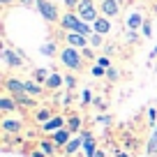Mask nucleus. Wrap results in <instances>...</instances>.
<instances>
[{"label":"nucleus","instance_id":"nucleus-1","mask_svg":"<svg viewBox=\"0 0 157 157\" xmlns=\"http://www.w3.org/2000/svg\"><path fill=\"white\" fill-rule=\"evenodd\" d=\"M58 58H60V63H63V67L67 69V72L81 74L86 69V58H83V53H81V49H74V46L65 44L63 49H60Z\"/></svg>","mask_w":157,"mask_h":157},{"label":"nucleus","instance_id":"nucleus-2","mask_svg":"<svg viewBox=\"0 0 157 157\" xmlns=\"http://www.w3.org/2000/svg\"><path fill=\"white\" fill-rule=\"evenodd\" d=\"M35 10L39 12V16L46 21V23H60V10L53 0H37L35 2Z\"/></svg>","mask_w":157,"mask_h":157},{"label":"nucleus","instance_id":"nucleus-3","mask_svg":"<svg viewBox=\"0 0 157 157\" xmlns=\"http://www.w3.org/2000/svg\"><path fill=\"white\" fill-rule=\"evenodd\" d=\"M76 14H78L81 21H86V23L93 25L95 21L102 16V14H99V2H95V0H81L78 7H76Z\"/></svg>","mask_w":157,"mask_h":157},{"label":"nucleus","instance_id":"nucleus-4","mask_svg":"<svg viewBox=\"0 0 157 157\" xmlns=\"http://www.w3.org/2000/svg\"><path fill=\"white\" fill-rule=\"evenodd\" d=\"M0 60H2V65H5L7 69H21L25 63L23 53H21L19 49H12V46H2V51H0Z\"/></svg>","mask_w":157,"mask_h":157},{"label":"nucleus","instance_id":"nucleus-5","mask_svg":"<svg viewBox=\"0 0 157 157\" xmlns=\"http://www.w3.org/2000/svg\"><path fill=\"white\" fill-rule=\"evenodd\" d=\"M0 129H2L5 136L21 134L25 129V118L23 116H2V120H0Z\"/></svg>","mask_w":157,"mask_h":157},{"label":"nucleus","instance_id":"nucleus-6","mask_svg":"<svg viewBox=\"0 0 157 157\" xmlns=\"http://www.w3.org/2000/svg\"><path fill=\"white\" fill-rule=\"evenodd\" d=\"M2 88H5V93H10L12 97H23L25 93V81H21V78L16 76H5L2 78Z\"/></svg>","mask_w":157,"mask_h":157},{"label":"nucleus","instance_id":"nucleus-7","mask_svg":"<svg viewBox=\"0 0 157 157\" xmlns=\"http://www.w3.org/2000/svg\"><path fill=\"white\" fill-rule=\"evenodd\" d=\"M120 5H123L120 0H99V14L113 21L120 12H123V7H120Z\"/></svg>","mask_w":157,"mask_h":157},{"label":"nucleus","instance_id":"nucleus-8","mask_svg":"<svg viewBox=\"0 0 157 157\" xmlns=\"http://www.w3.org/2000/svg\"><path fill=\"white\" fill-rule=\"evenodd\" d=\"M143 23H146V16H143L141 10L127 12V16H125V28H127V30H136V33H141Z\"/></svg>","mask_w":157,"mask_h":157},{"label":"nucleus","instance_id":"nucleus-9","mask_svg":"<svg viewBox=\"0 0 157 157\" xmlns=\"http://www.w3.org/2000/svg\"><path fill=\"white\" fill-rule=\"evenodd\" d=\"M78 23H81V19H78L76 12H63V16H60V28L65 30V33H76Z\"/></svg>","mask_w":157,"mask_h":157},{"label":"nucleus","instance_id":"nucleus-10","mask_svg":"<svg viewBox=\"0 0 157 157\" xmlns=\"http://www.w3.org/2000/svg\"><path fill=\"white\" fill-rule=\"evenodd\" d=\"M63 127H67V118H65L63 113H56L49 123L39 125V129H42L44 134H53V132H58V129H63Z\"/></svg>","mask_w":157,"mask_h":157},{"label":"nucleus","instance_id":"nucleus-11","mask_svg":"<svg viewBox=\"0 0 157 157\" xmlns=\"http://www.w3.org/2000/svg\"><path fill=\"white\" fill-rule=\"evenodd\" d=\"M63 39H65L67 46H74V49H86V46H90V39L86 37V35H81V33H65Z\"/></svg>","mask_w":157,"mask_h":157},{"label":"nucleus","instance_id":"nucleus-12","mask_svg":"<svg viewBox=\"0 0 157 157\" xmlns=\"http://www.w3.org/2000/svg\"><path fill=\"white\" fill-rule=\"evenodd\" d=\"M44 88L51 90V93H58L60 88H65V74H60L58 69H53V72H51V76L46 78Z\"/></svg>","mask_w":157,"mask_h":157},{"label":"nucleus","instance_id":"nucleus-13","mask_svg":"<svg viewBox=\"0 0 157 157\" xmlns=\"http://www.w3.org/2000/svg\"><path fill=\"white\" fill-rule=\"evenodd\" d=\"M74 134L69 132L67 127H63V129H58V132H53L51 134V141L56 143V146H58V150H65V146H67L69 143V139H72Z\"/></svg>","mask_w":157,"mask_h":157},{"label":"nucleus","instance_id":"nucleus-14","mask_svg":"<svg viewBox=\"0 0 157 157\" xmlns=\"http://www.w3.org/2000/svg\"><path fill=\"white\" fill-rule=\"evenodd\" d=\"M12 111H19L16 97H12L10 93H5L2 97H0V113H2V116H7V113H12Z\"/></svg>","mask_w":157,"mask_h":157},{"label":"nucleus","instance_id":"nucleus-15","mask_svg":"<svg viewBox=\"0 0 157 157\" xmlns=\"http://www.w3.org/2000/svg\"><path fill=\"white\" fill-rule=\"evenodd\" d=\"M81 136H83V152H86V157L95 155L99 148H97V139L93 136V132H81Z\"/></svg>","mask_w":157,"mask_h":157},{"label":"nucleus","instance_id":"nucleus-16","mask_svg":"<svg viewBox=\"0 0 157 157\" xmlns=\"http://www.w3.org/2000/svg\"><path fill=\"white\" fill-rule=\"evenodd\" d=\"M78 150H83V136H81V134H74L72 139H69V143L67 146H65V155L67 157H72V155H76Z\"/></svg>","mask_w":157,"mask_h":157},{"label":"nucleus","instance_id":"nucleus-17","mask_svg":"<svg viewBox=\"0 0 157 157\" xmlns=\"http://www.w3.org/2000/svg\"><path fill=\"white\" fill-rule=\"evenodd\" d=\"M93 30L97 35H102V37H106V35L113 30V23H111V19H106V16H99V19L93 23Z\"/></svg>","mask_w":157,"mask_h":157},{"label":"nucleus","instance_id":"nucleus-18","mask_svg":"<svg viewBox=\"0 0 157 157\" xmlns=\"http://www.w3.org/2000/svg\"><path fill=\"white\" fill-rule=\"evenodd\" d=\"M53 116H56V113H53V109H49V106H39V109H35V111H33L35 123H39V125L49 123V120H51Z\"/></svg>","mask_w":157,"mask_h":157},{"label":"nucleus","instance_id":"nucleus-19","mask_svg":"<svg viewBox=\"0 0 157 157\" xmlns=\"http://www.w3.org/2000/svg\"><path fill=\"white\" fill-rule=\"evenodd\" d=\"M39 53H42V56H46V58H56V56H60L58 42H56V39H46L44 44L39 46Z\"/></svg>","mask_w":157,"mask_h":157},{"label":"nucleus","instance_id":"nucleus-20","mask_svg":"<svg viewBox=\"0 0 157 157\" xmlns=\"http://www.w3.org/2000/svg\"><path fill=\"white\" fill-rule=\"evenodd\" d=\"M25 93H28L30 97H42V95L46 93V88H44V83H37L35 78H28V81H25Z\"/></svg>","mask_w":157,"mask_h":157},{"label":"nucleus","instance_id":"nucleus-21","mask_svg":"<svg viewBox=\"0 0 157 157\" xmlns=\"http://www.w3.org/2000/svg\"><path fill=\"white\" fill-rule=\"evenodd\" d=\"M146 152H148V157L157 155V127H152L150 136H148V141H146Z\"/></svg>","mask_w":157,"mask_h":157},{"label":"nucleus","instance_id":"nucleus-22","mask_svg":"<svg viewBox=\"0 0 157 157\" xmlns=\"http://www.w3.org/2000/svg\"><path fill=\"white\" fill-rule=\"evenodd\" d=\"M81 125H83V118L78 116V113H72V116L67 118V129H69L72 134L81 132Z\"/></svg>","mask_w":157,"mask_h":157},{"label":"nucleus","instance_id":"nucleus-23","mask_svg":"<svg viewBox=\"0 0 157 157\" xmlns=\"http://www.w3.org/2000/svg\"><path fill=\"white\" fill-rule=\"evenodd\" d=\"M51 72H53V69H49V67H35L33 69V78L37 83H46V78L51 76Z\"/></svg>","mask_w":157,"mask_h":157},{"label":"nucleus","instance_id":"nucleus-24","mask_svg":"<svg viewBox=\"0 0 157 157\" xmlns=\"http://www.w3.org/2000/svg\"><path fill=\"white\" fill-rule=\"evenodd\" d=\"M39 150L46 152V157H53L56 150H58V146H56V143L51 141V136H49V139H42V141H39Z\"/></svg>","mask_w":157,"mask_h":157},{"label":"nucleus","instance_id":"nucleus-25","mask_svg":"<svg viewBox=\"0 0 157 157\" xmlns=\"http://www.w3.org/2000/svg\"><path fill=\"white\" fill-rule=\"evenodd\" d=\"M16 104H19V109H37V97L23 95V97H16Z\"/></svg>","mask_w":157,"mask_h":157},{"label":"nucleus","instance_id":"nucleus-26","mask_svg":"<svg viewBox=\"0 0 157 157\" xmlns=\"http://www.w3.org/2000/svg\"><path fill=\"white\" fill-rule=\"evenodd\" d=\"M76 86H78V78H76V74H74V72L65 74V88H67L69 93H74V90H76Z\"/></svg>","mask_w":157,"mask_h":157},{"label":"nucleus","instance_id":"nucleus-27","mask_svg":"<svg viewBox=\"0 0 157 157\" xmlns=\"http://www.w3.org/2000/svg\"><path fill=\"white\" fill-rule=\"evenodd\" d=\"M106 78L111 81V83H118V81H120V69H118L116 65H113V67H109V69H106Z\"/></svg>","mask_w":157,"mask_h":157},{"label":"nucleus","instance_id":"nucleus-28","mask_svg":"<svg viewBox=\"0 0 157 157\" xmlns=\"http://www.w3.org/2000/svg\"><path fill=\"white\" fill-rule=\"evenodd\" d=\"M93 90L90 88H83V93H81V106H90L93 104Z\"/></svg>","mask_w":157,"mask_h":157},{"label":"nucleus","instance_id":"nucleus-29","mask_svg":"<svg viewBox=\"0 0 157 157\" xmlns=\"http://www.w3.org/2000/svg\"><path fill=\"white\" fill-rule=\"evenodd\" d=\"M88 39H90V46H93V49H99V46L104 44V37H102V35H97V33H93Z\"/></svg>","mask_w":157,"mask_h":157},{"label":"nucleus","instance_id":"nucleus-30","mask_svg":"<svg viewBox=\"0 0 157 157\" xmlns=\"http://www.w3.org/2000/svg\"><path fill=\"white\" fill-rule=\"evenodd\" d=\"M95 65H99V67H104V69L113 67V63H111V58H109V56H97V60H95Z\"/></svg>","mask_w":157,"mask_h":157},{"label":"nucleus","instance_id":"nucleus-31","mask_svg":"<svg viewBox=\"0 0 157 157\" xmlns=\"http://www.w3.org/2000/svg\"><path fill=\"white\" fill-rule=\"evenodd\" d=\"M90 74H93V78H104L106 76V69L99 67V65H93V67H90Z\"/></svg>","mask_w":157,"mask_h":157},{"label":"nucleus","instance_id":"nucleus-32","mask_svg":"<svg viewBox=\"0 0 157 157\" xmlns=\"http://www.w3.org/2000/svg\"><path fill=\"white\" fill-rule=\"evenodd\" d=\"M141 37H148V39L152 37V21H150V19H146V23H143V28H141Z\"/></svg>","mask_w":157,"mask_h":157},{"label":"nucleus","instance_id":"nucleus-33","mask_svg":"<svg viewBox=\"0 0 157 157\" xmlns=\"http://www.w3.org/2000/svg\"><path fill=\"white\" fill-rule=\"evenodd\" d=\"M148 125H150V127H157V109L155 106L148 109Z\"/></svg>","mask_w":157,"mask_h":157},{"label":"nucleus","instance_id":"nucleus-34","mask_svg":"<svg viewBox=\"0 0 157 157\" xmlns=\"http://www.w3.org/2000/svg\"><path fill=\"white\" fill-rule=\"evenodd\" d=\"M81 53H83L86 60H97V56H95V49H93V46H86V49H81Z\"/></svg>","mask_w":157,"mask_h":157},{"label":"nucleus","instance_id":"nucleus-35","mask_svg":"<svg viewBox=\"0 0 157 157\" xmlns=\"http://www.w3.org/2000/svg\"><path fill=\"white\" fill-rule=\"evenodd\" d=\"M63 2H65V10L67 12H76V7H78L81 0H63Z\"/></svg>","mask_w":157,"mask_h":157},{"label":"nucleus","instance_id":"nucleus-36","mask_svg":"<svg viewBox=\"0 0 157 157\" xmlns=\"http://www.w3.org/2000/svg\"><path fill=\"white\" fill-rule=\"evenodd\" d=\"M97 123H99V125H111L113 118L109 116V113H99V116H97Z\"/></svg>","mask_w":157,"mask_h":157},{"label":"nucleus","instance_id":"nucleus-37","mask_svg":"<svg viewBox=\"0 0 157 157\" xmlns=\"http://www.w3.org/2000/svg\"><path fill=\"white\" fill-rule=\"evenodd\" d=\"M127 42H132V44L139 42V33H136V30H127Z\"/></svg>","mask_w":157,"mask_h":157},{"label":"nucleus","instance_id":"nucleus-38","mask_svg":"<svg viewBox=\"0 0 157 157\" xmlns=\"http://www.w3.org/2000/svg\"><path fill=\"white\" fill-rule=\"evenodd\" d=\"M93 104H95V109H97V111H106V104H104L99 97H95V99H93Z\"/></svg>","mask_w":157,"mask_h":157},{"label":"nucleus","instance_id":"nucleus-39","mask_svg":"<svg viewBox=\"0 0 157 157\" xmlns=\"http://www.w3.org/2000/svg\"><path fill=\"white\" fill-rule=\"evenodd\" d=\"M35 2H37V0H19L21 7H35Z\"/></svg>","mask_w":157,"mask_h":157},{"label":"nucleus","instance_id":"nucleus-40","mask_svg":"<svg viewBox=\"0 0 157 157\" xmlns=\"http://www.w3.org/2000/svg\"><path fill=\"white\" fill-rule=\"evenodd\" d=\"M2 7H12V5H19V0H0Z\"/></svg>","mask_w":157,"mask_h":157},{"label":"nucleus","instance_id":"nucleus-41","mask_svg":"<svg viewBox=\"0 0 157 157\" xmlns=\"http://www.w3.org/2000/svg\"><path fill=\"white\" fill-rule=\"evenodd\" d=\"M116 157H132V152H127V150H116Z\"/></svg>","mask_w":157,"mask_h":157},{"label":"nucleus","instance_id":"nucleus-42","mask_svg":"<svg viewBox=\"0 0 157 157\" xmlns=\"http://www.w3.org/2000/svg\"><path fill=\"white\" fill-rule=\"evenodd\" d=\"M30 157H46V152H42V150H33V152H30Z\"/></svg>","mask_w":157,"mask_h":157},{"label":"nucleus","instance_id":"nucleus-43","mask_svg":"<svg viewBox=\"0 0 157 157\" xmlns=\"http://www.w3.org/2000/svg\"><path fill=\"white\" fill-rule=\"evenodd\" d=\"M155 58H157V46L150 51V53H148V60H155Z\"/></svg>","mask_w":157,"mask_h":157},{"label":"nucleus","instance_id":"nucleus-44","mask_svg":"<svg viewBox=\"0 0 157 157\" xmlns=\"http://www.w3.org/2000/svg\"><path fill=\"white\" fill-rule=\"evenodd\" d=\"M90 157H106V152H104V150H97L95 155H90Z\"/></svg>","mask_w":157,"mask_h":157},{"label":"nucleus","instance_id":"nucleus-45","mask_svg":"<svg viewBox=\"0 0 157 157\" xmlns=\"http://www.w3.org/2000/svg\"><path fill=\"white\" fill-rule=\"evenodd\" d=\"M120 2H127V5H132V2H134V0H120Z\"/></svg>","mask_w":157,"mask_h":157},{"label":"nucleus","instance_id":"nucleus-46","mask_svg":"<svg viewBox=\"0 0 157 157\" xmlns=\"http://www.w3.org/2000/svg\"><path fill=\"white\" fill-rule=\"evenodd\" d=\"M155 14H157V0H155Z\"/></svg>","mask_w":157,"mask_h":157}]
</instances>
